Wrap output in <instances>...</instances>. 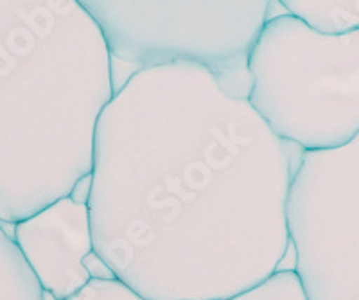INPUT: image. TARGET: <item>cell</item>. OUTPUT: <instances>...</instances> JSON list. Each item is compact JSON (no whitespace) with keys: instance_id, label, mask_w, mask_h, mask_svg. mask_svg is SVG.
Returning <instances> with one entry per match:
<instances>
[{"instance_id":"6da1fadb","label":"cell","mask_w":359,"mask_h":300,"mask_svg":"<svg viewBox=\"0 0 359 300\" xmlns=\"http://www.w3.org/2000/svg\"><path fill=\"white\" fill-rule=\"evenodd\" d=\"M293 171L286 142L210 69L137 70L95 128V254L147 300L232 299L280 271Z\"/></svg>"},{"instance_id":"7a4b0ae2","label":"cell","mask_w":359,"mask_h":300,"mask_svg":"<svg viewBox=\"0 0 359 300\" xmlns=\"http://www.w3.org/2000/svg\"><path fill=\"white\" fill-rule=\"evenodd\" d=\"M114 62L78 0H0V223L15 225L90 177Z\"/></svg>"},{"instance_id":"3957f363","label":"cell","mask_w":359,"mask_h":300,"mask_svg":"<svg viewBox=\"0 0 359 300\" xmlns=\"http://www.w3.org/2000/svg\"><path fill=\"white\" fill-rule=\"evenodd\" d=\"M248 74L250 104L284 142L325 151L359 133V29L327 34L286 13L271 17Z\"/></svg>"},{"instance_id":"277c9868","label":"cell","mask_w":359,"mask_h":300,"mask_svg":"<svg viewBox=\"0 0 359 300\" xmlns=\"http://www.w3.org/2000/svg\"><path fill=\"white\" fill-rule=\"evenodd\" d=\"M131 74L165 63H200L248 97V54L273 0H78Z\"/></svg>"},{"instance_id":"5b68a950","label":"cell","mask_w":359,"mask_h":300,"mask_svg":"<svg viewBox=\"0 0 359 300\" xmlns=\"http://www.w3.org/2000/svg\"><path fill=\"white\" fill-rule=\"evenodd\" d=\"M287 229L307 299L359 300V133L339 148L304 151Z\"/></svg>"},{"instance_id":"8992f818","label":"cell","mask_w":359,"mask_h":300,"mask_svg":"<svg viewBox=\"0 0 359 300\" xmlns=\"http://www.w3.org/2000/svg\"><path fill=\"white\" fill-rule=\"evenodd\" d=\"M13 239L25 263L53 300H69L92 280L85 259L94 250L86 200L74 194L15 223Z\"/></svg>"},{"instance_id":"52a82bcc","label":"cell","mask_w":359,"mask_h":300,"mask_svg":"<svg viewBox=\"0 0 359 300\" xmlns=\"http://www.w3.org/2000/svg\"><path fill=\"white\" fill-rule=\"evenodd\" d=\"M286 15L320 33L343 34L359 29V0H277Z\"/></svg>"},{"instance_id":"ba28073f","label":"cell","mask_w":359,"mask_h":300,"mask_svg":"<svg viewBox=\"0 0 359 300\" xmlns=\"http://www.w3.org/2000/svg\"><path fill=\"white\" fill-rule=\"evenodd\" d=\"M6 226L0 223V300H49Z\"/></svg>"},{"instance_id":"9c48e42d","label":"cell","mask_w":359,"mask_h":300,"mask_svg":"<svg viewBox=\"0 0 359 300\" xmlns=\"http://www.w3.org/2000/svg\"><path fill=\"white\" fill-rule=\"evenodd\" d=\"M226 300H309L294 271H277L255 288Z\"/></svg>"},{"instance_id":"30bf717a","label":"cell","mask_w":359,"mask_h":300,"mask_svg":"<svg viewBox=\"0 0 359 300\" xmlns=\"http://www.w3.org/2000/svg\"><path fill=\"white\" fill-rule=\"evenodd\" d=\"M53 300V299H50ZM69 300H147L117 279H92L85 288Z\"/></svg>"},{"instance_id":"8fae6325","label":"cell","mask_w":359,"mask_h":300,"mask_svg":"<svg viewBox=\"0 0 359 300\" xmlns=\"http://www.w3.org/2000/svg\"><path fill=\"white\" fill-rule=\"evenodd\" d=\"M85 266L86 270L90 271V275H92V279H102V280H108V279H115V275L111 273L110 268L107 266V263L99 257L95 252H92V254L88 255L85 259Z\"/></svg>"}]
</instances>
